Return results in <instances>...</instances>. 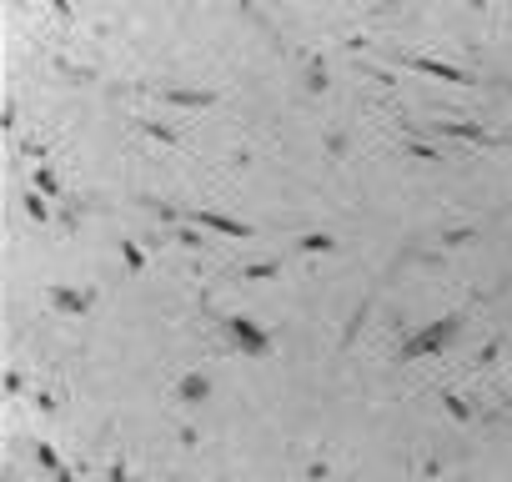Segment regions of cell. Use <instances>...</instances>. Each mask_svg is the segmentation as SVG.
<instances>
[{
  "instance_id": "6da1fadb",
  "label": "cell",
  "mask_w": 512,
  "mask_h": 482,
  "mask_svg": "<svg viewBox=\"0 0 512 482\" xmlns=\"http://www.w3.org/2000/svg\"><path fill=\"white\" fill-rule=\"evenodd\" d=\"M452 332H457V322H442V327H437V332H427V337H422V342H412V352H427V347H437V342H447V337H452Z\"/></svg>"
}]
</instances>
